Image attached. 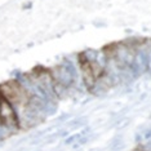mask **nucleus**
<instances>
[{
	"instance_id": "nucleus-1",
	"label": "nucleus",
	"mask_w": 151,
	"mask_h": 151,
	"mask_svg": "<svg viewBox=\"0 0 151 151\" xmlns=\"http://www.w3.org/2000/svg\"><path fill=\"white\" fill-rule=\"evenodd\" d=\"M0 124L5 128L13 130H19L18 128V116H17L16 109L9 101L0 97Z\"/></svg>"
},
{
	"instance_id": "nucleus-2",
	"label": "nucleus",
	"mask_w": 151,
	"mask_h": 151,
	"mask_svg": "<svg viewBox=\"0 0 151 151\" xmlns=\"http://www.w3.org/2000/svg\"><path fill=\"white\" fill-rule=\"evenodd\" d=\"M49 74L54 81H57V83L62 84L67 88H71L74 84L76 85V80H75L74 75L71 74L70 70H68L67 67H65L62 63H60L58 66L52 67L49 70Z\"/></svg>"
},
{
	"instance_id": "nucleus-3",
	"label": "nucleus",
	"mask_w": 151,
	"mask_h": 151,
	"mask_svg": "<svg viewBox=\"0 0 151 151\" xmlns=\"http://www.w3.org/2000/svg\"><path fill=\"white\" fill-rule=\"evenodd\" d=\"M53 92H54V94H56V97L58 98V101H60V99L66 98L68 96V93H70V91H68L67 87H65V85L57 83V81H54L53 83Z\"/></svg>"
},
{
	"instance_id": "nucleus-4",
	"label": "nucleus",
	"mask_w": 151,
	"mask_h": 151,
	"mask_svg": "<svg viewBox=\"0 0 151 151\" xmlns=\"http://www.w3.org/2000/svg\"><path fill=\"white\" fill-rule=\"evenodd\" d=\"M91 63V68H92V73H93V75H94V78L96 79H98V78H101L102 75H104V73H105V68L99 65L97 61H94V62H89Z\"/></svg>"
},
{
	"instance_id": "nucleus-5",
	"label": "nucleus",
	"mask_w": 151,
	"mask_h": 151,
	"mask_svg": "<svg viewBox=\"0 0 151 151\" xmlns=\"http://www.w3.org/2000/svg\"><path fill=\"white\" fill-rule=\"evenodd\" d=\"M83 54H84V57L87 58V61L88 62H94L96 60H97V54H98V52L96 49H85L84 52H83Z\"/></svg>"
},
{
	"instance_id": "nucleus-6",
	"label": "nucleus",
	"mask_w": 151,
	"mask_h": 151,
	"mask_svg": "<svg viewBox=\"0 0 151 151\" xmlns=\"http://www.w3.org/2000/svg\"><path fill=\"white\" fill-rule=\"evenodd\" d=\"M123 143V136L122 134H118V136H115L114 138H112L111 141V143H110V150L111 151H114L116 147L120 146Z\"/></svg>"
},
{
	"instance_id": "nucleus-7",
	"label": "nucleus",
	"mask_w": 151,
	"mask_h": 151,
	"mask_svg": "<svg viewBox=\"0 0 151 151\" xmlns=\"http://www.w3.org/2000/svg\"><path fill=\"white\" fill-rule=\"evenodd\" d=\"M81 137V133H78V134H71V136H67L66 138H65V145H71L73 142L75 141H78L79 138Z\"/></svg>"
},
{
	"instance_id": "nucleus-8",
	"label": "nucleus",
	"mask_w": 151,
	"mask_h": 151,
	"mask_svg": "<svg viewBox=\"0 0 151 151\" xmlns=\"http://www.w3.org/2000/svg\"><path fill=\"white\" fill-rule=\"evenodd\" d=\"M142 139H143L142 133H141V132H136V134H134V141H136V142L141 143V142H142Z\"/></svg>"
},
{
	"instance_id": "nucleus-9",
	"label": "nucleus",
	"mask_w": 151,
	"mask_h": 151,
	"mask_svg": "<svg viewBox=\"0 0 151 151\" xmlns=\"http://www.w3.org/2000/svg\"><path fill=\"white\" fill-rule=\"evenodd\" d=\"M70 134V132H68L67 129H60L58 130V137H67Z\"/></svg>"
},
{
	"instance_id": "nucleus-10",
	"label": "nucleus",
	"mask_w": 151,
	"mask_h": 151,
	"mask_svg": "<svg viewBox=\"0 0 151 151\" xmlns=\"http://www.w3.org/2000/svg\"><path fill=\"white\" fill-rule=\"evenodd\" d=\"M70 118H71V114H63V115H61L60 118H58V120H60V122H63V120L66 122V120H68Z\"/></svg>"
},
{
	"instance_id": "nucleus-11",
	"label": "nucleus",
	"mask_w": 151,
	"mask_h": 151,
	"mask_svg": "<svg viewBox=\"0 0 151 151\" xmlns=\"http://www.w3.org/2000/svg\"><path fill=\"white\" fill-rule=\"evenodd\" d=\"M132 151H149V150H146V149H143V147L138 146V147H136V149H134V150H132Z\"/></svg>"
},
{
	"instance_id": "nucleus-12",
	"label": "nucleus",
	"mask_w": 151,
	"mask_h": 151,
	"mask_svg": "<svg viewBox=\"0 0 151 151\" xmlns=\"http://www.w3.org/2000/svg\"><path fill=\"white\" fill-rule=\"evenodd\" d=\"M37 151H40V150H37Z\"/></svg>"
}]
</instances>
